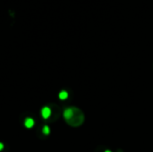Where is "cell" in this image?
I'll list each match as a JSON object with an SVG mask.
<instances>
[{
  "instance_id": "6da1fadb",
  "label": "cell",
  "mask_w": 153,
  "mask_h": 152,
  "mask_svg": "<svg viewBox=\"0 0 153 152\" xmlns=\"http://www.w3.org/2000/svg\"><path fill=\"white\" fill-rule=\"evenodd\" d=\"M65 123L71 127H79L83 125L85 116L82 109L77 107H68L63 112Z\"/></svg>"
},
{
  "instance_id": "7a4b0ae2",
  "label": "cell",
  "mask_w": 153,
  "mask_h": 152,
  "mask_svg": "<svg viewBox=\"0 0 153 152\" xmlns=\"http://www.w3.org/2000/svg\"><path fill=\"white\" fill-rule=\"evenodd\" d=\"M40 114H41V116H42L43 119L48 120V119L51 118L52 114H53V110H52L50 106H45V107H43L41 108Z\"/></svg>"
},
{
  "instance_id": "3957f363",
  "label": "cell",
  "mask_w": 153,
  "mask_h": 152,
  "mask_svg": "<svg viewBox=\"0 0 153 152\" xmlns=\"http://www.w3.org/2000/svg\"><path fill=\"white\" fill-rule=\"evenodd\" d=\"M34 120L30 117H26L24 120V126L28 129H30L34 126Z\"/></svg>"
},
{
  "instance_id": "277c9868",
  "label": "cell",
  "mask_w": 153,
  "mask_h": 152,
  "mask_svg": "<svg viewBox=\"0 0 153 152\" xmlns=\"http://www.w3.org/2000/svg\"><path fill=\"white\" fill-rule=\"evenodd\" d=\"M68 92L66 90H61L58 94V98L61 99V100H65L67 98H68Z\"/></svg>"
},
{
  "instance_id": "5b68a950",
  "label": "cell",
  "mask_w": 153,
  "mask_h": 152,
  "mask_svg": "<svg viewBox=\"0 0 153 152\" xmlns=\"http://www.w3.org/2000/svg\"><path fill=\"white\" fill-rule=\"evenodd\" d=\"M42 133L45 135H48L50 133V128H49V126L48 125H44L43 128H42Z\"/></svg>"
},
{
  "instance_id": "8992f818",
  "label": "cell",
  "mask_w": 153,
  "mask_h": 152,
  "mask_svg": "<svg viewBox=\"0 0 153 152\" xmlns=\"http://www.w3.org/2000/svg\"><path fill=\"white\" fill-rule=\"evenodd\" d=\"M4 150V144L2 142H0V151H2Z\"/></svg>"
},
{
  "instance_id": "52a82bcc",
  "label": "cell",
  "mask_w": 153,
  "mask_h": 152,
  "mask_svg": "<svg viewBox=\"0 0 153 152\" xmlns=\"http://www.w3.org/2000/svg\"><path fill=\"white\" fill-rule=\"evenodd\" d=\"M104 152H112V151H109V150H106Z\"/></svg>"
}]
</instances>
